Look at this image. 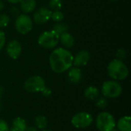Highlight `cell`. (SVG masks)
Segmentation results:
<instances>
[{
    "instance_id": "cell-35",
    "label": "cell",
    "mask_w": 131,
    "mask_h": 131,
    "mask_svg": "<svg viewBox=\"0 0 131 131\" xmlns=\"http://www.w3.org/2000/svg\"><path fill=\"white\" fill-rule=\"evenodd\" d=\"M1 107H2V104H1V102H0V109H1Z\"/></svg>"
},
{
    "instance_id": "cell-36",
    "label": "cell",
    "mask_w": 131,
    "mask_h": 131,
    "mask_svg": "<svg viewBox=\"0 0 131 131\" xmlns=\"http://www.w3.org/2000/svg\"><path fill=\"white\" fill-rule=\"evenodd\" d=\"M112 1H116V0H112Z\"/></svg>"
},
{
    "instance_id": "cell-25",
    "label": "cell",
    "mask_w": 131,
    "mask_h": 131,
    "mask_svg": "<svg viewBox=\"0 0 131 131\" xmlns=\"http://www.w3.org/2000/svg\"><path fill=\"white\" fill-rule=\"evenodd\" d=\"M0 131H10L8 123L2 119H0Z\"/></svg>"
},
{
    "instance_id": "cell-34",
    "label": "cell",
    "mask_w": 131,
    "mask_h": 131,
    "mask_svg": "<svg viewBox=\"0 0 131 131\" xmlns=\"http://www.w3.org/2000/svg\"><path fill=\"white\" fill-rule=\"evenodd\" d=\"M42 131H51V130H43Z\"/></svg>"
},
{
    "instance_id": "cell-27",
    "label": "cell",
    "mask_w": 131,
    "mask_h": 131,
    "mask_svg": "<svg viewBox=\"0 0 131 131\" xmlns=\"http://www.w3.org/2000/svg\"><path fill=\"white\" fill-rule=\"evenodd\" d=\"M41 93L42 94L43 96H45V97H48V96H50V95L51 94V91L50 90V88H48V87L45 86V87L42 89V91H41Z\"/></svg>"
},
{
    "instance_id": "cell-2",
    "label": "cell",
    "mask_w": 131,
    "mask_h": 131,
    "mask_svg": "<svg viewBox=\"0 0 131 131\" xmlns=\"http://www.w3.org/2000/svg\"><path fill=\"white\" fill-rule=\"evenodd\" d=\"M107 74L113 80L122 81L127 78L129 74V70L127 65L122 61L114 59L107 66Z\"/></svg>"
},
{
    "instance_id": "cell-19",
    "label": "cell",
    "mask_w": 131,
    "mask_h": 131,
    "mask_svg": "<svg viewBox=\"0 0 131 131\" xmlns=\"http://www.w3.org/2000/svg\"><path fill=\"white\" fill-rule=\"evenodd\" d=\"M68 29V27L66 24H64V23H59L58 22L54 26V28H53V31H54L59 36L64 33V32H67Z\"/></svg>"
},
{
    "instance_id": "cell-18",
    "label": "cell",
    "mask_w": 131,
    "mask_h": 131,
    "mask_svg": "<svg viewBox=\"0 0 131 131\" xmlns=\"http://www.w3.org/2000/svg\"><path fill=\"white\" fill-rule=\"evenodd\" d=\"M48 121L45 116L38 115L35 118V124L37 128L40 130H45L47 127Z\"/></svg>"
},
{
    "instance_id": "cell-1",
    "label": "cell",
    "mask_w": 131,
    "mask_h": 131,
    "mask_svg": "<svg viewBox=\"0 0 131 131\" xmlns=\"http://www.w3.org/2000/svg\"><path fill=\"white\" fill-rule=\"evenodd\" d=\"M73 55L63 48L54 49L49 56V64L51 70L58 74L68 71L73 65Z\"/></svg>"
},
{
    "instance_id": "cell-32",
    "label": "cell",
    "mask_w": 131,
    "mask_h": 131,
    "mask_svg": "<svg viewBox=\"0 0 131 131\" xmlns=\"http://www.w3.org/2000/svg\"><path fill=\"white\" fill-rule=\"evenodd\" d=\"M3 8H4V3H3L2 0H0V11L2 10Z\"/></svg>"
},
{
    "instance_id": "cell-10",
    "label": "cell",
    "mask_w": 131,
    "mask_h": 131,
    "mask_svg": "<svg viewBox=\"0 0 131 131\" xmlns=\"http://www.w3.org/2000/svg\"><path fill=\"white\" fill-rule=\"evenodd\" d=\"M8 55L12 59H17L21 53V45L17 40H12L8 42L6 47Z\"/></svg>"
},
{
    "instance_id": "cell-26",
    "label": "cell",
    "mask_w": 131,
    "mask_h": 131,
    "mask_svg": "<svg viewBox=\"0 0 131 131\" xmlns=\"http://www.w3.org/2000/svg\"><path fill=\"white\" fill-rule=\"evenodd\" d=\"M5 40H6V38H5V33L2 31L0 30V51L4 47L5 43Z\"/></svg>"
},
{
    "instance_id": "cell-15",
    "label": "cell",
    "mask_w": 131,
    "mask_h": 131,
    "mask_svg": "<svg viewBox=\"0 0 131 131\" xmlns=\"http://www.w3.org/2000/svg\"><path fill=\"white\" fill-rule=\"evenodd\" d=\"M27 124L25 121L21 117H16L13 120L10 131H25Z\"/></svg>"
},
{
    "instance_id": "cell-30",
    "label": "cell",
    "mask_w": 131,
    "mask_h": 131,
    "mask_svg": "<svg viewBox=\"0 0 131 131\" xmlns=\"http://www.w3.org/2000/svg\"><path fill=\"white\" fill-rule=\"evenodd\" d=\"M6 1L12 4H18V3H20L22 0H6Z\"/></svg>"
},
{
    "instance_id": "cell-6",
    "label": "cell",
    "mask_w": 131,
    "mask_h": 131,
    "mask_svg": "<svg viewBox=\"0 0 131 131\" xmlns=\"http://www.w3.org/2000/svg\"><path fill=\"white\" fill-rule=\"evenodd\" d=\"M15 27L16 31L21 34L25 35L30 32L33 27L31 18L27 14H21L18 15L15 21Z\"/></svg>"
},
{
    "instance_id": "cell-5",
    "label": "cell",
    "mask_w": 131,
    "mask_h": 131,
    "mask_svg": "<svg viewBox=\"0 0 131 131\" xmlns=\"http://www.w3.org/2000/svg\"><path fill=\"white\" fill-rule=\"evenodd\" d=\"M101 93L104 97L116 98L122 94V87L115 81H107L102 84Z\"/></svg>"
},
{
    "instance_id": "cell-33",
    "label": "cell",
    "mask_w": 131,
    "mask_h": 131,
    "mask_svg": "<svg viewBox=\"0 0 131 131\" xmlns=\"http://www.w3.org/2000/svg\"><path fill=\"white\" fill-rule=\"evenodd\" d=\"M111 131H119V130H118L117 129H115V128H114V129H113L112 130H111Z\"/></svg>"
},
{
    "instance_id": "cell-8",
    "label": "cell",
    "mask_w": 131,
    "mask_h": 131,
    "mask_svg": "<svg viewBox=\"0 0 131 131\" xmlns=\"http://www.w3.org/2000/svg\"><path fill=\"white\" fill-rule=\"evenodd\" d=\"M45 82L44 79L40 76H33L27 79L24 84V88L25 91L30 93L41 92L45 87Z\"/></svg>"
},
{
    "instance_id": "cell-29",
    "label": "cell",
    "mask_w": 131,
    "mask_h": 131,
    "mask_svg": "<svg viewBox=\"0 0 131 131\" xmlns=\"http://www.w3.org/2000/svg\"><path fill=\"white\" fill-rule=\"evenodd\" d=\"M25 131H38L37 130V128L35 127H32V126H28L26 127V130Z\"/></svg>"
},
{
    "instance_id": "cell-21",
    "label": "cell",
    "mask_w": 131,
    "mask_h": 131,
    "mask_svg": "<svg viewBox=\"0 0 131 131\" xmlns=\"http://www.w3.org/2000/svg\"><path fill=\"white\" fill-rule=\"evenodd\" d=\"M64 15L61 11H54L53 12H51V18L56 22H61L64 19Z\"/></svg>"
},
{
    "instance_id": "cell-20",
    "label": "cell",
    "mask_w": 131,
    "mask_h": 131,
    "mask_svg": "<svg viewBox=\"0 0 131 131\" xmlns=\"http://www.w3.org/2000/svg\"><path fill=\"white\" fill-rule=\"evenodd\" d=\"M62 0H50L48 5L49 9L53 11H60L62 7Z\"/></svg>"
},
{
    "instance_id": "cell-14",
    "label": "cell",
    "mask_w": 131,
    "mask_h": 131,
    "mask_svg": "<svg viewBox=\"0 0 131 131\" xmlns=\"http://www.w3.org/2000/svg\"><path fill=\"white\" fill-rule=\"evenodd\" d=\"M59 40H60L61 45L66 48H70L73 47L74 45V37L70 33H68V31L61 34L59 36Z\"/></svg>"
},
{
    "instance_id": "cell-4",
    "label": "cell",
    "mask_w": 131,
    "mask_h": 131,
    "mask_svg": "<svg viewBox=\"0 0 131 131\" xmlns=\"http://www.w3.org/2000/svg\"><path fill=\"white\" fill-rule=\"evenodd\" d=\"M59 41V35L53 30L45 31L40 35L38 38V45L46 49L55 48Z\"/></svg>"
},
{
    "instance_id": "cell-12",
    "label": "cell",
    "mask_w": 131,
    "mask_h": 131,
    "mask_svg": "<svg viewBox=\"0 0 131 131\" xmlns=\"http://www.w3.org/2000/svg\"><path fill=\"white\" fill-rule=\"evenodd\" d=\"M68 80L73 83V84H78L81 81L82 78V71L80 69V68L74 67V68H70L68 69Z\"/></svg>"
},
{
    "instance_id": "cell-7",
    "label": "cell",
    "mask_w": 131,
    "mask_h": 131,
    "mask_svg": "<svg viewBox=\"0 0 131 131\" xmlns=\"http://www.w3.org/2000/svg\"><path fill=\"white\" fill-rule=\"evenodd\" d=\"M94 121L92 115L88 112H80L71 118L72 125L78 129H84L90 127Z\"/></svg>"
},
{
    "instance_id": "cell-13",
    "label": "cell",
    "mask_w": 131,
    "mask_h": 131,
    "mask_svg": "<svg viewBox=\"0 0 131 131\" xmlns=\"http://www.w3.org/2000/svg\"><path fill=\"white\" fill-rule=\"evenodd\" d=\"M116 127L119 131H131L130 117L125 116L121 117L116 124Z\"/></svg>"
},
{
    "instance_id": "cell-3",
    "label": "cell",
    "mask_w": 131,
    "mask_h": 131,
    "mask_svg": "<svg viewBox=\"0 0 131 131\" xmlns=\"http://www.w3.org/2000/svg\"><path fill=\"white\" fill-rule=\"evenodd\" d=\"M95 124L99 131H111L116 127L115 118L109 112L100 113L96 118Z\"/></svg>"
},
{
    "instance_id": "cell-11",
    "label": "cell",
    "mask_w": 131,
    "mask_h": 131,
    "mask_svg": "<svg viewBox=\"0 0 131 131\" xmlns=\"http://www.w3.org/2000/svg\"><path fill=\"white\" fill-rule=\"evenodd\" d=\"M90 61V53L88 51H80L74 57H73V64L74 67L81 68L85 66Z\"/></svg>"
},
{
    "instance_id": "cell-23",
    "label": "cell",
    "mask_w": 131,
    "mask_h": 131,
    "mask_svg": "<svg viewBox=\"0 0 131 131\" xmlns=\"http://www.w3.org/2000/svg\"><path fill=\"white\" fill-rule=\"evenodd\" d=\"M107 106V100L105 97L99 98L96 102V107L99 109H104Z\"/></svg>"
},
{
    "instance_id": "cell-28",
    "label": "cell",
    "mask_w": 131,
    "mask_h": 131,
    "mask_svg": "<svg viewBox=\"0 0 131 131\" xmlns=\"http://www.w3.org/2000/svg\"><path fill=\"white\" fill-rule=\"evenodd\" d=\"M11 13L13 15H19V9L17 8V7H13L11 9Z\"/></svg>"
},
{
    "instance_id": "cell-31",
    "label": "cell",
    "mask_w": 131,
    "mask_h": 131,
    "mask_svg": "<svg viewBox=\"0 0 131 131\" xmlns=\"http://www.w3.org/2000/svg\"><path fill=\"white\" fill-rule=\"evenodd\" d=\"M3 93H4V88L3 87H0V99L3 96Z\"/></svg>"
},
{
    "instance_id": "cell-9",
    "label": "cell",
    "mask_w": 131,
    "mask_h": 131,
    "mask_svg": "<svg viewBox=\"0 0 131 131\" xmlns=\"http://www.w3.org/2000/svg\"><path fill=\"white\" fill-rule=\"evenodd\" d=\"M51 12H52L51 9L45 7H41L34 13L33 21L38 25H43L51 18Z\"/></svg>"
},
{
    "instance_id": "cell-16",
    "label": "cell",
    "mask_w": 131,
    "mask_h": 131,
    "mask_svg": "<svg viewBox=\"0 0 131 131\" xmlns=\"http://www.w3.org/2000/svg\"><path fill=\"white\" fill-rule=\"evenodd\" d=\"M21 10L25 14H28L32 12L36 7L35 0H22L21 2Z\"/></svg>"
},
{
    "instance_id": "cell-17",
    "label": "cell",
    "mask_w": 131,
    "mask_h": 131,
    "mask_svg": "<svg viewBox=\"0 0 131 131\" xmlns=\"http://www.w3.org/2000/svg\"><path fill=\"white\" fill-rule=\"evenodd\" d=\"M100 95V91L97 88L94 86H90L87 88L84 91V97L90 100V101H94L97 99Z\"/></svg>"
},
{
    "instance_id": "cell-24",
    "label": "cell",
    "mask_w": 131,
    "mask_h": 131,
    "mask_svg": "<svg viewBox=\"0 0 131 131\" xmlns=\"http://www.w3.org/2000/svg\"><path fill=\"white\" fill-rule=\"evenodd\" d=\"M126 55H127L126 50L124 48H120L117 50V51L115 54V57H116V59L122 61L123 59H124L126 58Z\"/></svg>"
},
{
    "instance_id": "cell-22",
    "label": "cell",
    "mask_w": 131,
    "mask_h": 131,
    "mask_svg": "<svg viewBox=\"0 0 131 131\" xmlns=\"http://www.w3.org/2000/svg\"><path fill=\"white\" fill-rule=\"evenodd\" d=\"M10 21L9 17L5 14L0 15V28H3L6 27Z\"/></svg>"
}]
</instances>
